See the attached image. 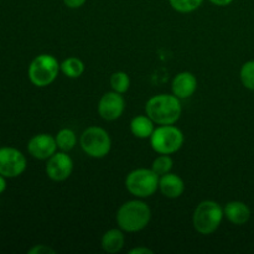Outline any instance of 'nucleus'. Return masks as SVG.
I'll list each match as a JSON object with an SVG mask.
<instances>
[{
    "instance_id": "1",
    "label": "nucleus",
    "mask_w": 254,
    "mask_h": 254,
    "mask_svg": "<svg viewBox=\"0 0 254 254\" xmlns=\"http://www.w3.org/2000/svg\"><path fill=\"white\" fill-rule=\"evenodd\" d=\"M151 220V210L141 198L129 200L121 205L116 215L118 227L126 233H136L148 227Z\"/></svg>"
},
{
    "instance_id": "2",
    "label": "nucleus",
    "mask_w": 254,
    "mask_h": 254,
    "mask_svg": "<svg viewBox=\"0 0 254 254\" xmlns=\"http://www.w3.org/2000/svg\"><path fill=\"white\" fill-rule=\"evenodd\" d=\"M183 113L181 99L173 93H161L149 98L145 103V114L158 126L175 124Z\"/></svg>"
},
{
    "instance_id": "3",
    "label": "nucleus",
    "mask_w": 254,
    "mask_h": 254,
    "mask_svg": "<svg viewBox=\"0 0 254 254\" xmlns=\"http://www.w3.org/2000/svg\"><path fill=\"white\" fill-rule=\"evenodd\" d=\"M225 218L223 207L213 200L201 201L192 213V226L197 233L210 236L220 228Z\"/></svg>"
},
{
    "instance_id": "4",
    "label": "nucleus",
    "mask_w": 254,
    "mask_h": 254,
    "mask_svg": "<svg viewBox=\"0 0 254 254\" xmlns=\"http://www.w3.org/2000/svg\"><path fill=\"white\" fill-rule=\"evenodd\" d=\"M60 72V62L56 57L50 54H41L30 62L27 76L35 87L44 88L56 81Z\"/></svg>"
},
{
    "instance_id": "5",
    "label": "nucleus",
    "mask_w": 254,
    "mask_h": 254,
    "mask_svg": "<svg viewBox=\"0 0 254 254\" xmlns=\"http://www.w3.org/2000/svg\"><path fill=\"white\" fill-rule=\"evenodd\" d=\"M159 179L160 176L154 173L151 168H139L127 175L124 185L131 196L143 200L155 195L159 190Z\"/></svg>"
},
{
    "instance_id": "6",
    "label": "nucleus",
    "mask_w": 254,
    "mask_h": 254,
    "mask_svg": "<svg viewBox=\"0 0 254 254\" xmlns=\"http://www.w3.org/2000/svg\"><path fill=\"white\" fill-rule=\"evenodd\" d=\"M83 153L93 159H103L111 153L112 139L108 131L98 126L88 127L79 136Z\"/></svg>"
},
{
    "instance_id": "7",
    "label": "nucleus",
    "mask_w": 254,
    "mask_h": 254,
    "mask_svg": "<svg viewBox=\"0 0 254 254\" xmlns=\"http://www.w3.org/2000/svg\"><path fill=\"white\" fill-rule=\"evenodd\" d=\"M149 141L156 154L173 155L183 148L185 143V136H184L183 130L178 128L175 124L158 126L154 133L151 134Z\"/></svg>"
},
{
    "instance_id": "8",
    "label": "nucleus",
    "mask_w": 254,
    "mask_h": 254,
    "mask_svg": "<svg viewBox=\"0 0 254 254\" xmlns=\"http://www.w3.org/2000/svg\"><path fill=\"white\" fill-rule=\"evenodd\" d=\"M27 168L26 156L16 148L1 146L0 148V175L6 179L19 178Z\"/></svg>"
},
{
    "instance_id": "9",
    "label": "nucleus",
    "mask_w": 254,
    "mask_h": 254,
    "mask_svg": "<svg viewBox=\"0 0 254 254\" xmlns=\"http://www.w3.org/2000/svg\"><path fill=\"white\" fill-rule=\"evenodd\" d=\"M45 171L47 178L55 183L66 181L73 171V160L68 153L57 150L51 158L46 160Z\"/></svg>"
},
{
    "instance_id": "10",
    "label": "nucleus",
    "mask_w": 254,
    "mask_h": 254,
    "mask_svg": "<svg viewBox=\"0 0 254 254\" xmlns=\"http://www.w3.org/2000/svg\"><path fill=\"white\" fill-rule=\"evenodd\" d=\"M98 114L107 122H114L123 116L126 111V99L118 92H107L98 102Z\"/></svg>"
},
{
    "instance_id": "11",
    "label": "nucleus",
    "mask_w": 254,
    "mask_h": 254,
    "mask_svg": "<svg viewBox=\"0 0 254 254\" xmlns=\"http://www.w3.org/2000/svg\"><path fill=\"white\" fill-rule=\"evenodd\" d=\"M59 150L56 139L47 133H40L32 136L27 143V151L36 160H45L51 158Z\"/></svg>"
},
{
    "instance_id": "12",
    "label": "nucleus",
    "mask_w": 254,
    "mask_h": 254,
    "mask_svg": "<svg viewBox=\"0 0 254 254\" xmlns=\"http://www.w3.org/2000/svg\"><path fill=\"white\" fill-rule=\"evenodd\" d=\"M197 91V78L193 73L189 71L180 72L175 74L171 82V92L179 99H188Z\"/></svg>"
},
{
    "instance_id": "13",
    "label": "nucleus",
    "mask_w": 254,
    "mask_h": 254,
    "mask_svg": "<svg viewBox=\"0 0 254 254\" xmlns=\"http://www.w3.org/2000/svg\"><path fill=\"white\" fill-rule=\"evenodd\" d=\"M159 191L168 198H179L185 192V183L178 174L168 173L159 179Z\"/></svg>"
},
{
    "instance_id": "14",
    "label": "nucleus",
    "mask_w": 254,
    "mask_h": 254,
    "mask_svg": "<svg viewBox=\"0 0 254 254\" xmlns=\"http://www.w3.org/2000/svg\"><path fill=\"white\" fill-rule=\"evenodd\" d=\"M225 218L236 226H243L250 221L251 208L242 201H230L223 206Z\"/></svg>"
},
{
    "instance_id": "15",
    "label": "nucleus",
    "mask_w": 254,
    "mask_h": 254,
    "mask_svg": "<svg viewBox=\"0 0 254 254\" xmlns=\"http://www.w3.org/2000/svg\"><path fill=\"white\" fill-rule=\"evenodd\" d=\"M124 231L121 228H111L104 235L102 236L101 240V247L106 253L116 254L121 252L126 245V236H124Z\"/></svg>"
},
{
    "instance_id": "16",
    "label": "nucleus",
    "mask_w": 254,
    "mask_h": 254,
    "mask_svg": "<svg viewBox=\"0 0 254 254\" xmlns=\"http://www.w3.org/2000/svg\"><path fill=\"white\" fill-rule=\"evenodd\" d=\"M130 133L138 139H150L151 134L155 130V123L146 114L134 117L130 121Z\"/></svg>"
},
{
    "instance_id": "17",
    "label": "nucleus",
    "mask_w": 254,
    "mask_h": 254,
    "mask_svg": "<svg viewBox=\"0 0 254 254\" xmlns=\"http://www.w3.org/2000/svg\"><path fill=\"white\" fill-rule=\"evenodd\" d=\"M60 68H61V73H64V76L72 79H76L79 78L84 73L86 66H84L83 61L79 60L78 57L71 56L64 59L60 64Z\"/></svg>"
},
{
    "instance_id": "18",
    "label": "nucleus",
    "mask_w": 254,
    "mask_h": 254,
    "mask_svg": "<svg viewBox=\"0 0 254 254\" xmlns=\"http://www.w3.org/2000/svg\"><path fill=\"white\" fill-rule=\"evenodd\" d=\"M55 139H56L59 150L64 151V153H69L71 150H73L74 146L77 145V141H78L77 134L71 128L60 129L56 135H55Z\"/></svg>"
},
{
    "instance_id": "19",
    "label": "nucleus",
    "mask_w": 254,
    "mask_h": 254,
    "mask_svg": "<svg viewBox=\"0 0 254 254\" xmlns=\"http://www.w3.org/2000/svg\"><path fill=\"white\" fill-rule=\"evenodd\" d=\"M109 84H111L112 91L124 94L128 92L129 87H130V77H129V74L127 72L116 71L111 74Z\"/></svg>"
},
{
    "instance_id": "20",
    "label": "nucleus",
    "mask_w": 254,
    "mask_h": 254,
    "mask_svg": "<svg viewBox=\"0 0 254 254\" xmlns=\"http://www.w3.org/2000/svg\"><path fill=\"white\" fill-rule=\"evenodd\" d=\"M174 168V160L170 155L166 154H159L155 159H154L153 164H151V169L155 174L159 176H163L165 174L171 173Z\"/></svg>"
},
{
    "instance_id": "21",
    "label": "nucleus",
    "mask_w": 254,
    "mask_h": 254,
    "mask_svg": "<svg viewBox=\"0 0 254 254\" xmlns=\"http://www.w3.org/2000/svg\"><path fill=\"white\" fill-rule=\"evenodd\" d=\"M203 1L205 0H169L170 6L180 14H189V12L195 11L202 5Z\"/></svg>"
},
{
    "instance_id": "22",
    "label": "nucleus",
    "mask_w": 254,
    "mask_h": 254,
    "mask_svg": "<svg viewBox=\"0 0 254 254\" xmlns=\"http://www.w3.org/2000/svg\"><path fill=\"white\" fill-rule=\"evenodd\" d=\"M240 78L246 88L254 92V60L243 64L240 71Z\"/></svg>"
},
{
    "instance_id": "23",
    "label": "nucleus",
    "mask_w": 254,
    "mask_h": 254,
    "mask_svg": "<svg viewBox=\"0 0 254 254\" xmlns=\"http://www.w3.org/2000/svg\"><path fill=\"white\" fill-rule=\"evenodd\" d=\"M29 254H55V250L46 245H36L30 248Z\"/></svg>"
},
{
    "instance_id": "24",
    "label": "nucleus",
    "mask_w": 254,
    "mask_h": 254,
    "mask_svg": "<svg viewBox=\"0 0 254 254\" xmlns=\"http://www.w3.org/2000/svg\"><path fill=\"white\" fill-rule=\"evenodd\" d=\"M62 1H64V6H67L68 9H79L86 4L87 0H62Z\"/></svg>"
},
{
    "instance_id": "25",
    "label": "nucleus",
    "mask_w": 254,
    "mask_h": 254,
    "mask_svg": "<svg viewBox=\"0 0 254 254\" xmlns=\"http://www.w3.org/2000/svg\"><path fill=\"white\" fill-rule=\"evenodd\" d=\"M129 254H154V251L148 247H135L129 251Z\"/></svg>"
},
{
    "instance_id": "26",
    "label": "nucleus",
    "mask_w": 254,
    "mask_h": 254,
    "mask_svg": "<svg viewBox=\"0 0 254 254\" xmlns=\"http://www.w3.org/2000/svg\"><path fill=\"white\" fill-rule=\"evenodd\" d=\"M208 1L216 6H227V5L232 4L233 0H208Z\"/></svg>"
},
{
    "instance_id": "27",
    "label": "nucleus",
    "mask_w": 254,
    "mask_h": 254,
    "mask_svg": "<svg viewBox=\"0 0 254 254\" xmlns=\"http://www.w3.org/2000/svg\"><path fill=\"white\" fill-rule=\"evenodd\" d=\"M6 190V178L0 175V193H2Z\"/></svg>"
}]
</instances>
